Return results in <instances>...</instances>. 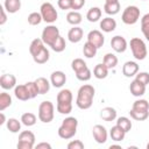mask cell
<instances>
[{
	"label": "cell",
	"mask_w": 149,
	"mask_h": 149,
	"mask_svg": "<svg viewBox=\"0 0 149 149\" xmlns=\"http://www.w3.org/2000/svg\"><path fill=\"white\" fill-rule=\"evenodd\" d=\"M92 134H93V139L95 140L97 143L102 144V143H105L107 141L108 133H107L106 128L102 125H95L92 128Z\"/></svg>",
	"instance_id": "8"
},
{
	"label": "cell",
	"mask_w": 149,
	"mask_h": 149,
	"mask_svg": "<svg viewBox=\"0 0 149 149\" xmlns=\"http://www.w3.org/2000/svg\"><path fill=\"white\" fill-rule=\"evenodd\" d=\"M87 42L92 43L94 47H97V48L99 49V48H101V47L104 45V43H105V37H104V35H102L101 31L94 29V30H91V31L87 34Z\"/></svg>",
	"instance_id": "9"
},
{
	"label": "cell",
	"mask_w": 149,
	"mask_h": 149,
	"mask_svg": "<svg viewBox=\"0 0 149 149\" xmlns=\"http://www.w3.org/2000/svg\"><path fill=\"white\" fill-rule=\"evenodd\" d=\"M21 121V120H20ZM17 119L15 118H9L7 121H6V126H7V129L10 132V133H19L20 129H21V123Z\"/></svg>",
	"instance_id": "30"
},
{
	"label": "cell",
	"mask_w": 149,
	"mask_h": 149,
	"mask_svg": "<svg viewBox=\"0 0 149 149\" xmlns=\"http://www.w3.org/2000/svg\"><path fill=\"white\" fill-rule=\"evenodd\" d=\"M49 58H50V52H49V50L45 47L38 54H36L35 56H33L34 62L37 63V64H44V63H47L49 61Z\"/></svg>",
	"instance_id": "23"
},
{
	"label": "cell",
	"mask_w": 149,
	"mask_h": 149,
	"mask_svg": "<svg viewBox=\"0 0 149 149\" xmlns=\"http://www.w3.org/2000/svg\"><path fill=\"white\" fill-rule=\"evenodd\" d=\"M14 94L21 101H27V100L30 99V95H29V92H28V88H27L26 84H23V85H16L14 87Z\"/></svg>",
	"instance_id": "16"
},
{
	"label": "cell",
	"mask_w": 149,
	"mask_h": 149,
	"mask_svg": "<svg viewBox=\"0 0 149 149\" xmlns=\"http://www.w3.org/2000/svg\"><path fill=\"white\" fill-rule=\"evenodd\" d=\"M101 17V9L99 7H91L86 13V19L90 22H97Z\"/></svg>",
	"instance_id": "25"
},
{
	"label": "cell",
	"mask_w": 149,
	"mask_h": 149,
	"mask_svg": "<svg viewBox=\"0 0 149 149\" xmlns=\"http://www.w3.org/2000/svg\"><path fill=\"white\" fill-rule=\"evenodd\" d=\"M0 118H1V120H0V125H3V123L6 122V119H5V114H3V113H0Z\"/></svg>",
	"instance_id": "53"
},
{
	"label": "cell",
	"mask_w": 149,
	"mask_h": 149,
	"mask_svg": "<svg viewBox=\"0 0 149 149\" xmlns=\"http://www.w3.org/2000/svg\"><path fill=\"white\" fill-rule=\"evenodd\" d=\"M3 7L7 13L14 14V13L19 12L21 8V0H5Z\"/></svg>",
	"instance_id": "20"
},
{
	"label": "cell",
	"mask_w": 149,
	"mask_h": 149,
	"mask_svg": "<svg viewBox=\"0 0 149 149\" xmlns=\"http://www.w3.org/2000/svg\"><path fill=\"white\" fill-rule=\"evenodd\" d=\"M130 118L136 120V121H143L146 119H148L149 116V111H135V109H130L129 112Z\"/></svg>",
	"instance_id": "33"
},
{
	"label": "cell",
	"mask_w": 149,
	"mask_h": 149,
	"mask_svg": "<svg viewBox=\"0 0 149 149\" xmlns=\"http://www.w3.org/2000/svg\"><path fill=\"white\" fill-rule=\"evenodd\" d=\"M0 85L3 90H10L16 86V77L12 73H3L0 77Z\"/></svg>",
	"instance_id": "11"
},
{
	"label": "cell",
	"mask_w": 149,
	"mask_h": 149,
	"mask_svg": "<svg viewBox=\"0 0 149 149\" xmlns=\"http://www.w3.org/2000/svg\"><path fill=\"white\" fill-rule=\"evenodd\" d=\"M139 72V65L136 62H133V61H128L123 64L122 66V73L125 74V77H133V76H136V73Z\"/></svg>",
	"instance_id": "13"
},
{
	"label": "cell",
	"mask_w": 149,
	"mask_h": 149,
	"mask_svg": "<svg viewBox=\"0 0 149 149\" xmlns=\"http://www.w3.org/2000/svg\"><path fill=\"white\" fill-rule=\"evenodd\" d=\"M74 73H76L77 79H78V80H81V81H87V80H90V79H91V76H92L91 70L88 69V66H86V68H84V69H81V70H79V71H77V72H74Z\"/></svg>",
	"instance_id": "35"
},
{
	"label": "cell",
	"mask_w": 149,
	"mask_h": 149,
	"mask_svg": "<svg viewBox=\"0 0 149 149\" xmlns=\"http://www.w3.org/2000/svg\"><path fill=\"white\" fill-rule=\"evenodd\" d=\"M12 105V97L7 92H2L0 94V111H5L7 107Z\"/></svg>",
	"instance_id": "34"
},
{
	"label": "cell",
	"mask_w": 149,
	"mask_h": 149,
	"mask_svg": "<svg viewBox=\"0 0 149 149\" xmlns=\"http://www.w3.org/2000/svg\"><path fill=\"white\" fill-rule=\"evenodd\" d=\"M102 63L108 68V69H114L116 65H118V57L114 55V54H106L104 56V59H102Z\"/></svg>",
	"instance_id": "32"
},
{
	"label": "cell",
	"mask_w": 149,
	"mask_h": 149,
	"mask_svg": "<svg viewBox=\"0 0 149 149\" xmlns=\"http://www.w3.org/2000/svg\"><path fill=\"white\" fill-rule=\"evenodd\" d=\"M144 23H149V13L144 14V15L141 17V24H144Z\"/></svg>",
	"instance_id": "52"
},
{
	"label": "cell",
	"mask_w": 149,
	"mask_h": 149,
	"mask_svg": "<svg viewBox=\"0 0 149 149\" xmlns=\"http://www.w3.org/2000/svg\"><path fill=\"white\" fill-rule=\"evenodd\" d=\"M50 83L52 86L59 88L66 83V76L63 71H54L50 76Z\"/></svg>",
	"instance_id": "12"
},
{
	"label": "cell",
	"mask_w": 149,
	"mask_h": 149,
	"mask_svg": "<svg viewBox=\"0 0 149 149\" xmlns=\"http://www.w3.org/2000/svg\"><path fill=\"white\" fill-rule=\"evenodd\" d=\"M59 36H61V35H59V29H58L56 26L50 24V26H47V27L43 29L41 38H42V41L44 42V44L51 47V45L55 43V41H56Z\"/></svg>",
	"instance_id": "7"
},
{
	"label": "cell",
	"mask_w": 149,
	"mask_h": 149,
	"mask_svg": "<svg viewBox=\"0 0 149 149\" xmlns=\"http://www.w3.org/2000/svg\"><path fill=\"white\" fill-rule=\"evenodd\" d=\"M43 48H44V42L42 41V38H35V40L31 41V43L29 45V52H30L31 56H35Z\"/></svg>",
	"instance_id": "24"
},
{
	"label": "cell",
	"mask_w": 149,
	"mask_h": 149,
	"mask_svg": "<svg viewBox=\"0 0 149 149\" xmlns=\"http://www.w3.org/2000/svg\"><path fill=\"white\" fill-rule=\"evenodd\" d=\"M40 13L42 15L43 21L47 23H54V22H56L57 17H58L56 8L50 2H43L40 7Z\"/></svg>",
	"instance_id": "5"
},
{
	"label": "cell",
	"mask_w": 149,
	"mask_h": 149,
	"mask_svg": "<svg viewBox=\"0 0 149 149\" xmlns=\"http://www.w3.org/2000/svg\"><path fill=\"white\" fill-rule=\"evenodd\" d=\"M85 5V0H72V6H71V9H74V10H78L80 8H83Z\"/></svg>",
	"instance_id": "48"
},
{
	"label": "cell",
	"mask_w": 149,
	"mask_h": 149,
	"mask_svg": "<svg viewBox=\"0 0 149 149\" xmlns=\"http://www.w3.org/2000/svg\"><path fill=\"white\" fill-rule=\"evenodd\" d=\"M55 116V106L51 101L44 100L38 106V119L44 123H49L54 120Z\"/></svg>",
	"instance_id": "3"
},
{
	"label": "cell",
	"mask_w": 149,
	"mask_h": 149,
	"mask_svg": "<svg viewBox=\"0 0 149 149\" xmlns=\"http://www.w3.org/2000/svg\"><path fill=\"white\" fill-rule=\"evenodd\" d=\"M36 120H37L36 115H35L34 113H30V112L23 113V114L21 115V122H22V125H24V126H27V127L34 126V125L36 123Z\"/></svg>",
	"instance_id": "29"
},
{
	"label": "cell",
	"mask_w": 149,
	"mask_h": 149,
	"mask_svg": "<svg viewBox=\"0 0 149 149\" xmlns=\"http://www.w3.org/2000/svg\"><path fill=\"white\" fill-rule=\"evenodd\" d=\"M78 120L74 116H68L63 120L62 125L58 128V136L64 140L72 139L77 133Z\"/></svg>",
	"instance_id": "2"
},
{
	"label": "cell",
	"mask_w": 149,
	"mask_h": 149,
	"mask_svg": "<svg viewBox=\"0 0 149 149\" xmlns=\"http://www.w3.org/2000/svg\"><path fill=\"white\" fill-rule=\"evenodd\" d=\"M56 108L61 114H70L72 111V102H57Z\"/></svg>",
	"instance_id": "41"
},
{
	"label": "cell",
	"mask_w": 149,
	"mask_h": 149,
	"mask_svg": "<svg viewBox=\"0 0 149 149\" xmlns=\"http://www.w3.org/2000/svg\"><path fill=\"white\" fill-rule=\"evenodd\" d=\"M97 51H98V48L94 47L92 43L90 42H86L83 47V54L86 58H93L95 55H97Z\"/></svg>",
	"instance_id": "31"
},
{
	"label": "cell",
	"mask_w": 149,
	"mask_h": 149,
	"mask_svg": "<svg viewBox=\"0 0 149 149\" xmlns=\"http://www.w3.org/2000/svg\"><path fill=\"white\" fill-rule=\"evenodd\" d=\"M129 91L134 97H142L146 93V85L134 79L129 85Z\"/></svg>",
	"instance_id": "15"
},
{
	"label": "cell",
	"mask_w": 149,
	"mask_h": 149,
	"mask_svg": "<svg viewBox=\"0 0 149 149\" xmlns=\"http://www.w3.org/2000/svg\"><path fill=\"white\" fill-rule=\"evenodd\" d=\"M127 41L125 37L116 35L114 37H112L111 40V47L115 52H125L127 49Z\"/></svg>",
	"instance_id": "10"
},
{
	"label": "cell",
	"mask_w": 149,
	"mask_h": 149,
	"mask_svg": "<svg viewBox=\"0 0 149 149\" xmlns=\"http://www.w3.org/2000/svg\"><path fill=\"white\" fill-rule=\"evenodd\" d=\"M16 147H17V149H33L34 144L29 143V142H26V141H19Z\"/></svg>",
	"instance_id": "47"
},
{
	"label": "cell",
	"mask_w": 149,
	"mask_h": 149,
	"mask_svg": "<svg viewBox=\"0 0 149 149\" xmlns=\"http://www.w3.org/2000/svg\"><path fill=\"white\" fill-rule=\"evenodd\" d=\"M50 48H51L55 52H62V51H64V50H65V48H66L65 40H64L62 36H59Z\"/></svg>",
	"instance_id": "37"
},
{
	"label": "cell",
	"mask_w": 149,
	"mask_h": 149,
	"mask_svg": "<svg viewBox=\"0 0 149 149\" xmlns=\"http://www.w3.org/2000/svg\"><path fill=\"white\" fill-rule=\"evenodd\" d=\"M109 136H111V139H112L113 141L120 142V141H122V140L125 139L126 132H125L121 127H119L118 125H115V126H113V127L111 128V130H109Z\"/></svg>",
	"instance_id": "19"
},
{
	"label": "cell",
	"mask_w": 149,
	"mask_h": 149,
	"mask_svg": "<svg viewBox=\"0 0 149 149\" xmlns=\"http://www.w3.org/2000/svg\"><path fill=\"white\" fill-rule=\"evenodd\" d=\"M108 68L104 64V63H100V64H97L93 69V76L97 78V79H105L107 76H108Z\"/></svg>",
	"instance_id": "21"
},
{
	"label": "cell",
	"mask_w": 149,
	"mask_h": 149,
	"mask_svg": "<svg viewBox=\"0 0 149 149\" xmlns=\"http://www.w3.org/2000/svg\"><path fill=\"white\" fill-rule=\"evenodd\" d=\"M100 28L105 33H111V31L115 30V28H116V21L114 19H112L111 16H107V17H105V19L101 20Z\"/></svg>",
	"instance_id": "17"
},
{
	"label": "cell",
	"mask_w": 149,
	"mask_h": 149,
	"mask_svg": "<svg viewBox=\"0 0 149 149\" xmlns=\"http://www.w3.org/2000/svg\"><path fill=\"white\" fill-rule=\"evenodd\" d=\"M147 149H149V143H148V144H147Z\"/></svg>",
	"instance_id": "56"
},
{
	"label": "cell",
	"mask_w": 149,
	"mask_h": 149,
	"mask_svg": "<svg viewBox=\"0 0 149 149\" xmlns=\"http://www.w3.org/2000/svg\"><path fill=\"white\" fill-rule=\"evenodd\" d=\"M140 19V9L136 6H128L125 8L121 15V20L125 24H135Z\"/></svg>",
	"instance_id": "6"
},
{
	"label": "cell",
	"mask_w": 149,
	"mask_h": 149,
	"mask_svg": "<svg viewBox=\"0 0 149 149\" xmlns=\"http://www.w3.org/2000/svg\"><path fill=\"white\" fill-rule=\"evenodd\" d=\"M83 20V16L77 10H71L66 14V21L72 26H78Z\"/></svg>",
	"instance_id": "26"
},
{
	"label": "cell",
	"mask_w": 149,
	"mask_h": 149,
	"mask_svg": "<svg viewBox=\"0 0 149 149\" xmlns=\"http://www.w3.org/2000/svg\"><path fill=\"white\" fill-rule=\"evenodd\" d=\"M109 148L112 149V148H121L120 146H116V144H112V146H109Z\"/></svg>",
	"instance_id": "54"
},
{
	"label": "cell",
	"mask_w": 149,
	"mask_h": 149,
	"mask_svg": "<svg viewBox=\"0 0 149 149\" xmlns=\"http://www.w3.org/2000/svg\"><path fill=\"white\" fill-rule=\"evenodd\" d=\"M0 13H1V19H0V24L2 26V24H5L6 23V21H7V15H6V9H5V7H0Z\"/></svg>",
	"instance_id": "50"
},
{
	"label": "cell",
	"mask_w": 149,
	"mask_h": 149,
	"mask_svg": "<svg viewBox=\"0 0 149 149\" xmlns=\"http://www.w3.org/2000/svg\"><path fill=\"white\" fill-rule=\"evenodd\" d=\"M27 20H28V23H29L30 26H37V24H40V23L43 21L41 13H37V12L30 13V14L28 15Z\"/></svg>",
	"instance_id": "40"
},
{
	"label": "cell",
	"mask_w": 149,
	"mask_h": 149,
	"mask_svg": "<svg viewBox=\"0 0 149 149\" xmlns=\"http://www.w3.org/2000/svg\"><path fill=\"white\" fill-rule=\"evenodd\" d=\"M141 31L144 35V37L147 38V41H149V23L141 24Z\"/></svg>",
	"instance_id": "49"
},
{
	"label": "cell",
	"mask_w": 149,
	"mask_h": 149,
	"mask_svg": "<svg viewBox=\"0 0 149 149\" xmlns=\"http://www.w3.org/2000/svg\"><path fill=\"white\" fill-rule=\"evenodd\" d=\"M83 35H84L83 29L78 26H73V28H71L68 33V38L71 43H78L81 41Z\"/></svg>",
	"instance_id": "14"
},
{
	"label": "cell",
	"mask_w": 149,
	"mask_h": 149,
	"mask_svg": "<svg viewBox=\"0 0 149 149\" xmlns=\"http://www.w3.org/2000/svg\"><path fill=\"white\" fill-rule=\"evenodd\" d=\"M100 118L104 120V121H114L116 119V111L115 108L113 107H104L101 111H100Z\"/></svg>",
	"instance_id": "18"
},
{
	"label": "cell",
	"mask_w": 149,
	"mask_h": 149,
	"mask_svg": "<svg viewBox=\"0 0 149 149\" xmlns=\"http://www.w3.org/2000/svg\"><path fill=\"white\" fill-rule=\"evenodd\" d=\"M135 79L147 86L149 84V73L148 72H137Z\"/></svg>",
	"instance_id": "44"
},
{
	"label": "cell",
	"mask_w": 149,
	"mask_h": 149,
	"mask_svg": "<svg viewBox=\"0 0 149 149\" xmlns=\"http://www.w3.org/2000/svg\"><path fill=\"white\" fill-rule=\"evenodd\" d=\"M36 148L37 149H51V146L47 142H41V143H37L36 144Z\"/></svg>",
	"instance_id": "51"
},
{
	"label": "cell",
	"mask_w": 149,
	"mask_h": 149,
	"mask_svg": "<svg viewBox=\"0 0 149 149\" xmlns=\"http://www.w3.org/2000/svg\"><path fill=\"white\" fill-rule=\"evenodd\" d=\"M116 125L121 127L126 133H128L132 129V121L126 116H120L116 119Z\"/></svg>",
	"instance_id": "36"
},
{
	"label": "cell",
	"mask_w": 149,
	"mask_h": 149,
	"mask_svg": "<svg viewBox=\"0 0 149 149\" xmlns=\"http://www.w3.org/2000/svg\"><path fill=\"white\" fill-rule=\"evenodd\" d=\"M68 149H84V143L80 140H73L69 142Z\"/></svg>",
	"instance_id": "45"
},
{
	"label": "cell",
	"mask_w": 149,
	"mask_h": 149,
	"mask_svg": "<svg viewBox=\"0 0 149 149\" xmlns=\"http://www.w3.org/2000/svg\"><path fill=\"white\" fill-rule=\"evenodd\" d=\"M104 10L108 15H115V14H118L120 12V2L119 1H115V2H105Z\"/></svg>",
	"instance_id": "27"
},
{
	"label": "cell",
	"mask_w": 149,
	"mask_h": 149,
	"mask_svg": "<svg viewBox=\"0 0 149 149\" xmlns=\"http://www.w3.org/2000/svg\"><path fill=\"white\" fill-rule=\"evenodd\" d=\"M35 83H36V86H37V88H38L40 94H45V93L49 92V90H50V84H51V83H49V80H48L47 78H44V77H38V78L35 80Z\"/></svg>",
	"instance_id": "22"
},
{
	"label": "cell",
	"mask_w": 149,
	"mask_h": 149,
	"mask_svg": "<svg viewBox=\"0 0 149 149\" xmlns=\"http://www.w3.org/2000/svg\"><path fill=\"white\" fill-rule=\"evenodd\" d=\"M57 5L61 9L65 10V9H71V6H72V0H58L57 1Z\"/></svg>",
	"instance_id": "46"
},
{
	"label": "cell",
	"mask_w": 149,
	"mask_h": 149,
	"mask_svg": "<svg viewBox=\"0 0 149 149\" xmlns=\"http://www.w3.org/2000/svg\"><path fill=\"white\" fill-rule=\"evenodd\" d=\"M132 109L135 111H149V102L144 99H139L133 102Z\"/></svg>",
	"instance_id": "38"
},
{
	"label": "cell",
	"mask_w": 149,
	"mask_h": 149,
	"mask_svg": "<svg viewBox=\"0 0 149 149\" xmlns=\"http://www.w3.org/2000/svg\"><path fill=\"white\" fill-rule=\"evenodd\" d=\"M87 65H86V63L84 62V59H81V58H74L73 61H72V63H71V68H72V70L74 71V72H77V71H79V70H81V69H84V68H86Z\"/></svg>",
	"instance_id": "43"
},
{
	"label": "cell",
	"mask_w": 149,
	"mask_h": 149,
	"mask_svg": "<svg viewBox=\"0 0 149 149\" xmlns=\"http://www.w3.org/2000/svg\"><path fill=\"white\" fill-rule=\"evenodd\" d=\"M35 140H36L35 139V135L30 130H23L19 135V141H26V142H29V143L35 144Z\"/></svg>",
	"instance_id": "39"
},
{
	"label": "cell",
	"mask_w": 149,
	"mask_h": 149,
	"mask_svg": "<svg viewBox=\"0 0 149 149\" xmlns=\"http://www.w3.org/2000/svg\"><path fill=\"white\" fill-rule=\"evenodd\" d=\"M95 94V90L90 84H84L79 87L76 99V105L80 109H88L93 104V98Z\"/></svg>",
	"instance_id": "1"
},
{
	"label": "cell",
	"mask_w": 149,
	"mask_h": 149,
	"mask_svg": "<svg viewBox=\"0 0 149 149\" xmlns=\"http://www.w3.org/2000/svg\"><path fill=\"white\" fill-rule=\"evenodd\" d=\"M26 86H27V88H28V92H29L30 99H34L37 94H40V92H38V88H37V86H36L35 80H34V81H28V83H26Z\"/></svg>",
	"instance_id": "42"
},
{
	"label": "cell",
	"mask_w": 149,
	"mask_h": 149,
	"mask_svg": "<svg viewBox=\"0 0 149 149\" xmlns=\"http://www.w3.org/2000/svg\"><path fill=\"white\" fill-rule=\"evenodd\" d=\"M115 1H119V0H106L105 2H115Z\"/></svg>",
	"instance_id": "55"
},
{
	"label": "cell",
	"mask_w": 149,
	"mask_h": 149,
	"mask_svg": "<svg viewBox=\"0 0 149 149\" xmlns=\"http://www.w3.org/2000/svg\"><path fill=\"white\" fill-rule=\"evenodd\" d=\"M72 92L68 88H63L57 94V102H72Z\"/></svg>",
	"instance_id": "28"
},
{
	"label": "cell",
	"mask_w": 149,
	"mask_h": 149,
	"mask_svg": "<svg viewBox=\"0 0 149 149\" xmlns=\"http://www.w3.org/2000/svg\"><path fill=\"white\" fill-rule=\"evenodd\" d=\"M129 45H130V50H132L133 56L135 57V59L143 61L147 57V55H148L147 45L141 38H139V37L132 38L130 42H129Z\"/></svg>",
	"instance_id": "4"
}]
</instances>
